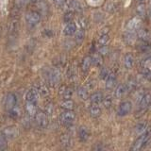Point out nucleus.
<instances>
[{
    "instance_id": "obj_1",
    "label": "nucleus",
    "mask_w": 151,
    "mask_h": 151,
    "mask_svg": "<svg viewBox=\"0 0 151 151\" xmlns=\"http://www.w3.org/2000/svg\"><path fill=\"white\" fill-rule=\"evenodd\" d=\"M150 139H151V127H147V129H145V131L143 132L142 134H140L139 138L134 142V144L131 147V150L142 149L146 144L148 143Z\"/></svg>"
},
{
    "instance_id": "obj_2",
    "label": "nucleus",
    "mask_w": 151,
    "mask_h": 151,
    "mask_svg": "<svg viewBox=\"0 0 151 151\" xmlns=\"http://www.w3.org/2000/svg\"><path fill=\"white\" fill-rule=\"evenodd\" d=\"M63 9H66V11H72L74 12H82V6L78 0H66Z\"/></svg>"
},
{
    "instance_id": "obj_3",
    "label": "nucleus",
    "mask_w": 151,
    "mask_h": 151,
    "mask_svg": "<svg viewBox=\"0 0 151 151\" xmlns=\"http://www.w3.org/2000/svg\"><path fill=\"white\" fill-rule=\"evenodd\" d=\"M76 118V114L73 111H65L60 115V121L63 126H70Z\"/></svg>"
},
{
    "instance_id": "obj_4",
    "label": "nucleus",
    "mask_w": 151,
    "mask_h": 151,
    "mask_svg": "<svg viewBox=\"0 0 151 151\" xmlns=\"http://www.w3.org/2000/svg\"><path fill=\"white\" fill-rule=\"evenodd\" d=\"M35 122L38 127H42V129H45L48 126V117L47 114L44 111H37V113L34 116Z\"/></svg>"
},
{
    "instance_id": "obj_5",
    "label": "nucleus",
    "mask_w": 151,
    "mask_h": 151,
    "mask_svg": "<svg viewBox=\"0 0 151 151\" xmlns=\"http://www.w3.org/2000/svg\"><path fill=\"white\" fill-rule=\"evenodd\" d=\"M26 21L28 25L35 26L41 21V13L37 11H30L26 14Z\"/></svg>"
},
{
    "instance_id": "obj_6",
    "label": "nucleus",
    "mask_w": 151,
    "mask_h": 151,
    "mask_svg": "<svg viewBox=\"0 0 151 151\" xmlns=\"http://www.w3.org/2000/svg\"><path fill=\"white\" fill-rule=\"evenodd\" d=\"M132 111V103L130 101H124L122 102L117 109V114L123 117L129 114Z\"/></svg>"
},
{
    "instance_id": "obj_7",
    "label": "nucleus",
    "mask_w": 151,
    "mask_h": 151,
    "mask_svg": "<svg viewBox=\"0 0 151 151\" xmlns=\"http://www.w3.org/2000/svg\"><path fill=\"white\" fill-rule=\"evenodd\" d=\"M139 108L141 110H145L151 104V92H145L139 100Z\"/></svg>"
},
{
    "instance_id": "obj_8",
    "label": "nucleus",
    "mask_w": 151,
    "mask_h": 151,
    "mask_svg": "<svg viewBox=\"0 0 151 151\" xmlns=\"http://www.w3.org/2000/svg\"><path fill=\"white\" fill-rule=\"evenodd\" d=\"M16 105H17V96H15V93H8L6 99H5V108L9 111Z\"/></svg>"
},
{
    "instance_id": "obj_9",
    "label": "nucleus",
    "mask_w": 151,
    "mask_h": 151,
    "mask_svg": "<svg viewBox=\"0 0 151 151\" xmlns=\"http://www.w3.org/2000/svg\"><path fill=\"white\" fill-rule=\"evenodd\" d=\"M141 19L140 17H133L127 23L126 28L127 31H136L141 26Z\"/></svg>"
},
{
    "instance_id": "obj_10",
    "label": "nucleus",
    "mask_w": 151,
    "mask_h": 151,
    "mask_svg": "<svg viewBox=\"0 0 151 151\" xmlns=\"http://www.w3.org/2000/svg\"><path fill=\"white\" fill-rule=\"evenodd\" d=\"M136 37L142 41H150L151 40V32L149 29L145 27H139L136 30Z\"/></svg>"
},
{
    "instance_id": "obj_11",
    "label": "nucleus",
    "mask_w": 151,
    "mask_h": 151,
    "mask_svg": "<svg viewBox=\"0 0 151 151\" xmlns=\"http://www.w3.org/2000/svg\"><path fill=\"white\" fill-rule=\"evenodd\" d=\"M2 134L6 137L7 139H14L18 136L19 130L16 127H8L3 130Z\"/></svg>"
},
{
    "instance_id": "obj_12",
    "label": "nucleus",
    "mask_w": 151,
    "mask_h": 151,
    "mask_svg": "<svg viewBox=\"0 0 151 151\" xmlns=\"http://www.w3.org/2000/svg\"><path fill=\"white\" fill-rule=\"evenodd\" d=\"M60 80V74L59 72V70L57 69H52L50 70V72L48 74V81L50 84L55 85L57 83H59Z\"/></svg>"
},
{
    "instance_id": "obj_13",
    "label": "nucleus",
    "mask_w": 151,
    "mask_h": 151,
    "mask_svg": "<svg viewBox=\"0 0 151 151\" xmlns=\"http://www.w3.org/2000/svg\"><path fill=\"white\" fill-rule=\"evenodd\" d=\"M78 133V138H79L80 142H86V141H88V139L90 138V135H91L89 129H88L87 127H85V126L79 127Z\"/></svg>"
},
{
    "instance_id": "obj_14",
    "label": "nucleus",
    "mask_w": 151,
    "mask_h": 151,
    "mask_svg": "<svg viewBox=\"0 0 151 151\" xmlns=\"http://www.w3.org/2000/svg\"><path fill=\"white\" fill-rule=\"evenodd\" d=\"M134 63H135V59H134L133 54H131V53L125 54V56H124V66H125L126 69H127V70L131 69L132 67H133Z\"/></svg>"
},
{
    "instance_id": "obj_15",
    "label": "nucleus",
    "mask_w": 151,
    "mask_h": 151,
    "mask_svg": "<svg viewBox=\"0 0 151 151\" xmlns=\"http://www.w3.org/2000/svg\"><path fill=\"white\" fill-rule=\"evenodd\" d=\"M25 110L26 112L27 113L29 116L34 117L35 114L37 113L38 110H37V106H36V102H29L27 101L26 105H25Z\"/></svg>"
},
{
    "instance_id": "obj_16",
    "label": "nucleus",
    "mask_w": 151,
    "mask_h": 151,
    "mask_svg": "<svg viewBox=\"0 0 151 151\" xmlns=\"http://www.w3.org/2000/svg\"><path fill=\"white\" fill-rule=\"evenodd\" d=\"M39 98V91L37 89H30L26 93V100L29 102H36Z\"/></svg>"
},
{
    "instance_id": "obj_17",
    "label": "nucleus",
    "mask_w": 151,
    "mask_h": 151,
    "mask_svg": "<svg viewBox=\"0 0 151 151\" xmlns=\"http://www.w3.org/2000/svg\"><path fill=\"white\" fill-rule=\"evenodd\" d=\"M18 28H19V24L17 19H12V20L9 23V34L11 36H15L18 32Z\"/></svg>"
},
{
    "instance_id": "obj_18",
    "label": "nucleus",
    "mask_w": 151,
    "mask_h": 151,
    "mask_svg": "<svg viewBox=\"0 0 151 151\" xmlns=\"http://www.w3.org/2000/svg\"><path fill=\"white\" fill-rule=\"evenodd\" d=\"M127 93H129V91H127L126 84H120V85H118L115 89L114 96L116 98H122V97H124Z\"/></svg>"
},
{
    "instance_id": "obj_19",
    "label": "nucleus",
    "mask_w": 151,
    "mask_h": 151,
    "mask_svg": "<svg viewBox=\"0 0 151 151\" xmlns=\"http://www.w3.org/2000/svg\"><path fill=\"white\" fill-rule=\"evenodd\" d=\"M92 65V58L90 56L84 57L83 60H81V64H80V69L83 73H87L91 68Z\"/></svg>"
},
{
    "instance_id": "obj_20",
    "label": "nucleus",
    "mask_w": 151,
    "mask_h": 151,
    "mask_svg": "<svg viewBox=\"0 0 151 151\" xmlns=\"http://www.w3.org/2000/svg\"><path fill=\"white\" fill-rule=\"evenodd\" d=\"M76 31H77V26L73 22L67 23L63 28V33L66 36H72L75 34Z\"/></svg>"
},
{
    "instance_id": "obj_21",
    "label": "nucleus",
    "mask_w": 151,
    "mask_h": 151,
    "mask_svg": "<svg viewBox=\"0 0 151 151\" xmlns=\"http://www.w3.org/2000/svg\"><path fill=\"white\" fill-rule=\"evenodd\" d=\"M89 113L93 118H97L101 115L102 109L98 106V104H92V106L89 109Z\"/></svg>"
},
{
    "instance_id": "obj_22",
    "label": "nucleus",
    "mask_w": 151,
    "mask_h": 151,
    "mask_svg": "<svg viewBox=\"0 0 151 151\" xmlns=\"http://www.w3.org/2000/svg\"><path fill=\"white\" fill-rule=\"evenodd\" d=\"M103 93L100 92H96L92 93L91 96H89L90 98V101H91L92 104H99L102 102V99H103Z\"/></svg>"
},
{
    "instance_id": "obj_23",
    "label": "nucleus",
    "mask_w": 151,
    "mask_h": 151,
    "mask_svg": "<svg viewBox=\"0 0 151 151\" xmlns=\"http://www.w3.org/2000/svg\"><path fill=\"white\" fill-rule=\"evenodd\" d=\"M92 64H93L96 67H101L103 64V56L100 55L99 53L93 54L92 57Z\"/></svg>"
},
{
    "instance_id": "obj_24",
    "label": "nucleus",
    "mask_w": 151,
    "mask_h": 151,
    "mask_svg": "<svg viewBox=\"0 0 151 151\" xmlns=\"http://www.w3.org/2000/svg\"><path fill=\"white\" fill-rule=\"evenodd\" d=\"M138 82L139 81H138V79H137V78H129L125 83L127 88V91H129V92H132V91H134L135 89H137V86H138Z\"/></svg>"
},
{
    "instance_id": "obj_25",
    "label": "nucleus",
    "mask_w": 151,
    "mask_h": 151,
    "mask_svg": "<svg viewBox=\"0 0 151 151\" xmlns=\"http://www.w3.org/2000/svg\"><path fill=\"white\" fill-rule=\"evenodd\" d=\"M116 83V76L114 73L111 72V74L109 75V77L106 79V88L107 89H112L113 86Z\"/></svg>"
},
{
    "instance_id": "obj_26",
    "label": "nucleus",
    "mask_w": 151,
    "mask_h": 151,
    "mask_svg": "<svg viewBox=\"0 0 151 151\" xmlns=\"http://www.w3.org/2000/svg\"><path fill=\"white\" fill-rule=\"evenodd\" d=\"M124 41L127 45L134 44V42L136 41V35L134 31H127L124 35Z\"/></svg>"
},
{
    "instance_id": "obj_27",
    "label": "nucleus",
    "mask_w": 151,
    "mask_h": 151,
    "mask_svg": "<svg viewBox=\"0 0 151 151\" xmlns=\"http://www.w3.org/2000/svg\"><path fill=\"white\" fill-rule=\"evenodd\" d=\"M74 107H75V103L71 99H64L60 104V108L65 111H73Z\"/></svg>"
},
{
    "instance_id": "obj_28",
    "label": "nucleus",
    "mask_w": 151,
    "mask_h": 151,
    "mask_svg": "<svg viewBox=\"0 0 151 151\" xmlns=\"http://www.w3.org/2000/svg\"><path fill=\"white\" fill-rule=\"evenodd\" d=\"M85 38V30L83 28H80V29L77 30L75 33V41L78 45H80L83 42Z\"/></svg>"
},
{
    "instance_id": "obj_29",
    "label": "nucleus",
    "mask_w": 151,
    "mask_h": 151,
    "mask_svg": "<svg viewBox=\"0 0 151 151\" xmlns=\"http://www.w3.org/2000/svg\"><path fill=\"white\" fill-rule=\"evenodd\" d=\"M141 67L143 70H148L151 71V56L146 57L141 61Z\"/></svg>"
},
{
    "instance_id": "obj_30",
    "label": "nucleus",
    "mask_w": 151,
    "mask_h": 151,
    "mask_svg": "<svg viewBox=\"0 0 151 151\" xmlns=\"http://www.w3.org/2000/svg\"><path fill=\"white\" fill-rule=\"evenodd\" d=\"M78 96L79 98H81L82 100H86L89 97V93H88V90L85 88V87H79L78 88Z\"/></svg>"
},
{
    "instance_id": "obj_31",
    "label": "nucleus",
    "mask_w": 151,
    "mask_h": 151,
    "mask_svg": "<svg viewBox=\"0 0 151 151\" xmlns=\"http://www.w3.org/2000/svg\"><path fill=\"white\" fill-rule=\"evenodd\" d=\"M136 13L139 17H145L146 14V9L145 5L144 3H140L138 6L136 7Z\"/></svg>"
},
{
    "instance_id": "obj_32",
    "label": "nucleus",
    "mask_w": 151,
    "mask_h": 151,
    "mask_svg": "<svg viewBox=\"0 0 151 151\" xmlns=\"http://www.w3.org/2000/svg\"><path fill=\"white\" fill-rule=\"evenodd\" d=\"M9 116L13 118V119H16V118H18L21 115V110L17 106H14L11 110H9Z\"/></svg>"
},
{
    "instance_id": "obj_33",
    "label": "nucleus",
    "mask_w": 151,
    "mask_h": 151,
    "mask_svg": "<svg viewBox=\"0 0 151 151\" xmlns=\"http://www.w3.org/2000/svg\"><path fill=\"white\" fill-rule=\"evenodd\" d=\"M146 129H147V125H146V123H139V124L136 125V127H134V131L137 134H142L143 132L145 131Z\"/></svg>"
},
{
    "instance_id": "obj_34",
    "label": "nucleus",
    "mask_w": 151,
    "mask_h": 151,
    "mask_svg": "<svg viewBox=\"0 0 151 151\" xmlns=\"http://www.w3.org/2000/svg\"><path fill=\"white\" fill-rule=\"evenodd\" d=\"M109 41H110V35H109V33H107V34H100L97 42L99 45H107Z\"/></svg>"
},
{
    "instance_id": "obj_35",
    "label": "nucleus",
    "mask_w": 151,
    "mask_h": 151,
    "mask_svg": "<svg viewBox=\"0 0 151 151\" xmlns=\"http://www.w3.org/2000/svg\"><path fill=\"white\" fill-rule=\"evenodd\" d=\"M60 141L63 146H69L71 145V137L68 134H61Z\"/></svg>"
},
{
    "instance_id": "obj_36",
    "label": "nucleus",
    "mask_w": 151,
    "mask_h": 151,
    "mask_svg": "<svg viewBox=\"0 0 151 151\" xmlns=\"http://www.w3.org/2000/svg\"><path fill=\"white\" fill-rule=\"evenodd\" d=\"M151 48V44H150V41H143V42L139 45V49L141 52H146L150 50Z\"/></svg>"
},
{
    "instance_id": "obj_37",
    "label": "nucleus",
    "mask_w": 151,
    "mask_h": 151,
    "mask_svg": "<svg viewBox=\"0 0 151 151\" xmlns=\"http://www.w3.org/2000/svg\"><path fill=\"white\" fill-rule=\"evenodd\" d=\"M102 103H103V106L106 109H110L112 106V103H113L112 97L111 96H107L106 97H103Z\"/></svg>"
},
{
    "instance_id": "obj_38",
    "label": "nucleus",
    "mask_w": 151,
    "mask_h": 151,
    "mask_svg": "<svg viewBox=\"0 0 151 151\" xmlns=\"http://www.w3.org/2000/svg\"><path fill=\"white\" fill-rule=\"evenodd\" d=\"M73 19H74V12L72 11H67L63 15V21L64 23H70V22H73Z\"/></svg>"
},
{
    "instance_id": "obj_39",
    "label": "nucleus",
    "mask_w": 151,
    "mask_h": 151,
    "mask_svg": "<svg viewBox=\"0 0 151 151\" xmlns=\"http://www.w3.org/2000/svg\"><path fill=\"white\" fill-rule=\"evenodd\" d=\"M61 96H63V99H71V97L73 96V90L66 87L63 90V92L61 93Z\"/></svg>"
},
{
    "instance_id": "obj_40",
    "label": "nucleus",
    "mask_w": 151,
    "mask_h": 151,
    "mask_svg": "<svg viewBox=\"0 0 151 151\" xmlns=\"http://www.w3.org/2000/svg\"><path fill=\"white\" fill-rule=\"evenodd\" d=\"M110 74H111V71H110V70H109L107 67H103V68H101V70H100V73H99V76H100V78H101V79L106 80Z\"/></svg>"
},
{
    "instance_id": "obj_41",
    "label": "nucleus",
    "mask_w": 151,
    "mask_h": 151,
    "mask_svg": "<svg viewBox=\"0 0 151 151\" xmlns=\"http://www.w3.org/2000/svg\"><path fill=\"white\" fill-rule=\"evenodd\" d=\"M140 77L145 79V80H147V81H151V71L148 70H143L141 73Z\"/></svg>"
},
{
    "instance_id": "obj_42",
    "label": "nucleus",
    "mask_w": 151,
    "mask_h": 151,
    "mask_svg": "<svg viewBox=\"0 0 151 151\" xmlns=\"http://www.w3.org/2000/svg\"><path fill=\"white\" fill-rule=\"evenodd\" d=\"M7 146V138L3 134L0 135V149L6 148Z\"/></svg>"
},
{
    "instance_id": "obj_43",
    "label": "nucleus",
    "mask_w": 151,
    "mask_h": 151,
    "mask_svg": "<svg viewBox=\"0 0 151 151\" xmlns=\"http://www.w3.org/2000/svg\"><path fill=\"white\" fill-rule=\"evenodd\" d=\"M98 53L102 55V56H105L109 53V47L107 45H101L100 49L98 50Z\"/></svg>"
},
{
    "instance_id": "obj_44",
    "label": "nucleus",
    "mask_w": 151,
    "mask_h": 151,
    "mask_svg": "<svg viewBox=\"0 0 151 151\" xmlns=\"http://www.w3.org/2000/svg\"><path fill=\"white\" fill-rule=\"evenodd\" d=\"M96 81H93V80H90V81L87 82L86 86H85V88H86L88 91H90V90H93L94 88H96Z\"/></svg>"
},
{
    "instance_id": "obj_45",
    "label": "nucleus",
    "mask_w": 151,
    "mask_h": 151,
    "mask_svg": "<svg viewBox=\"0 0 151 151\" xmlns=\"http://www.w3.org/2000/svg\"><path fill=\"white\" fill-rule=\"evenodd\" d=\"M53 111H54V107H53V105L52 104H47L46 105V107H45V113L46 114H52L53 113Z\"/></svg>"
},
{
    "instance_id": "obj_46",
    "label": "nucleus",
    "mask_w": 151,
    "mask_h": 151,
    "mask_svg": "<svg viewBox=\"0 0 151 151\" xmlns=\"http://www.w3.org/2000/svg\"><path fill=\"white\" fill-rule=\"evenodd\" d=\"M116 9H117L116 5L113 4V3H110V4H108L107 6H106V9H107L108 12H113Z\"/></svg>"
},
{
    "instance_id": "obj_47",
    "label": "nucleus",
    "mask_w": 151,
    "mask_h": 151,
    "mask_svg": "<svg viewBox=\"0 0 151 151\" xmlns=\"http://www.w3.org/2000/svg\"><path fill=\"white\" fill-rule=\"evenodd\" d=\"M78 22H79V25H80V27H81V28L85 29V28H86V27H87V25H88L86 19L83 18V17H81V18H79Z\"/></svg>"
},
{
    "instance_id": "obj_48",
    "label": "nucleus",
    "mask_w": 151,
    "mask_h": 151,
    "mask_svg": "<svg viewBox=\"0 0 151 151\" xmlns=\"http://www.w3.org/2000/svg\"><path fill=\"white\" fill-rule=\"evenodd\" d=\"M55 5L57 7H59V8H63V5L65 4L66 2V0H53Z\"/></svg>"
},
{
    "instance_id": "obj_49",
    "label": "nucleus",
    "mask_w": 151,
    "mask_h": 151,
    "mask_svg": "<svg viewBox=\"0 0 151 151\" xmlns=\"http://www.w3.org/2000/svg\"><path fill=\"white\" fill-rule=\"evenodd\" d=\"M44 34L45 35L46 38H51L52 36H53V32H52L50 29H45L44 31Z\"/></svg>"
},
{
    "instance_id": "obj_50",
    "label": "nucleus",
    "mask_w": 151,
    "mask_h": 151,
    "mask_svg": "<svg viewBox=\"0 0 151 151\" xmlns=\"http://www.w3.org/2000/svg\"><path fill=\"white\" fill-rule=\"evenodd\" d=\"M39 92L42 94V96H45V94L48 93V91H47V88L45 87V86L41 87V89H40V91H39Z\"/></svg>"
},
{
    "instance_id": "obj_51",
    "label": "nucleus",
    "mask_w": 151,
    "mask_h": 151,
    "mask_svg": "<svg viewBox=\"0 0 151 151\" xmlns=\"http://www.w3.org/2000/svg\"><path fill=\"white\" fill-rule=\"evenodd\" d=\"M109 29H110L109 27H104V28H102L101 31H100V34H107V33H109Z\"/></svg>"
},
{
    "instance_id": "obj_52",
    "label": "nucleus",
    "mask_w": 151,
    "mask_h": 151,
    "mask_svg": "<svg viewBox=\"0 0 151 151\" xmlns=\"http://www.w3.org/2000/svg\"><path fill=\"white\" fill-rule=\"evenodd\" d=\"M148 16H149V19L151 20V8L149 9V11H148Z\"/></svg>"
},
{
    "instance_id": "obj_53",
    "label": "nucleus",
    "mask_w": 151,
    "mask_h": 151,
    "mask_svg": "<svg viewBox=\"0 0 151 151\" xmlns=\"http://www.w3.org/2000/svg\"><path fill=\"white\" fill-rule=\"evenodd\" d=\"M30 1H31V2H39L40 0H30Z\"/></svg>"
},
{
    "instance_id": "obj_54",
    "label": "nucleus",
    "mask_w": 151,
    "mask_h": 151,
    "mask_svg": "<svg viewBox=\"0 0 151 151\" xmlns=\"http://www.w3.org/2000/svg\"><path fill=\"white\" fill-rule=\"evenodd\" d=\"M137 1H139L140 3H143V2H145V0H137Z\"/></svg>"
}]
</instances>
